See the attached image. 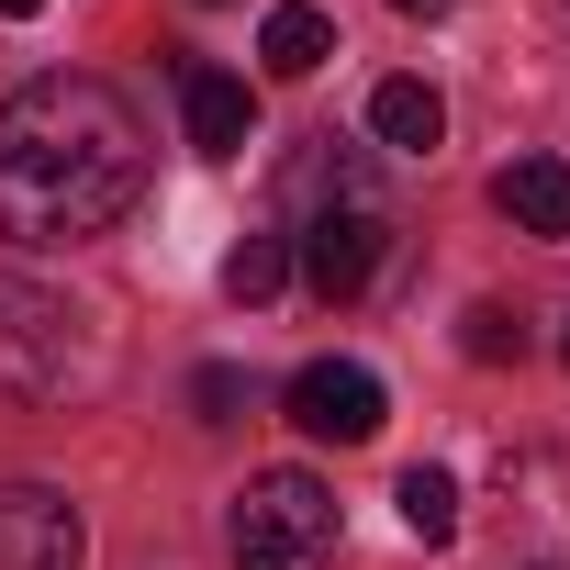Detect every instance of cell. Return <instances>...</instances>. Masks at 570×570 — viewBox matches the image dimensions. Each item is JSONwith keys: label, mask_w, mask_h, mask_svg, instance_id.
<instances>
[{"label": "cell", "mask_w": 570, "mask_h": 570, "mask_svg": "<svg viewBox=\"0 0 570 570\" xmlns=\"http://www.w3.org/2000/svg\"><path fill=\"white\" fill-rule=\"evenodd\" d=\"M146 190V124L112 79L46 68L0 101V235L12 246H79L112 235Z\"/></svg>", "instance_id": "obj_1"}, {"label": "cell", "mask_w": 570, "mask_h": 570, "mask_svg": "<svg viewBox=\"0 0 570 570\" xmlns=\"http://www.w3.org/2000/svg\"><path fill=\"white\" fill-rule=\"evenodd\" d=\"M292 213H303V279L325 303H358L370 279H381V257H392V202H381V179L336 146V135H314V157L292 168Z\"/></svg>", "instance_id": "obj_2"}, {"label": "cell", "mask_w": 570, "mask_h": 570, "mask_svg": "<svg viewBox=\"0 0 570 570\" xmlns=\"http://www.w3.org/2000/svg\"><path fill=\"white\" fill-rule=\"evenodd\" d=\"M90 381V314L46 279L0 268V403H68Z\"/></svg>", "instance_id": "obj_3"}, {"label": "cell", "mask_w": 570, "mask_h": 570, "mask_svg": "<svg viewBox=\"0 0 570 570\" xmlns=\"http://www.w3.org/2000/svg\"><path fill=\"white\" fill-rule=\"evenodd\" d=\"M336 492L314 470H257L224 514V559L235 570H336Z\"/></svg>", "instance_id": "obj_4"}, {"label": "cell", "mask_w": 570, "mask_h": 570, "mask_svg": "<svg viewBox=\"0 0 570 570\" xmlns=\"http://www.w3.org/2000/svg\"><path fill=\"white\" fill-rule=\"evenodd\" d=\"M279 403H292V425H303V436H336V448H370V436H381V414H392L381 370H358V358H303Z\"/></svg>", "instance_id": "obj_5"}, {"label": "cell", "mask_w": 570, "mask_h": 570, "mask_svg": "<svg viewBox=\"0 0 570 570\" xmlns=\"http://www.w3.org/2000/svg\"><path fill=\"white\" fill-rule=\"evenodd\" d=\"M90 525L57 481H0V570H79Z\"/></svg>", "instance_id": "obj_6"}, {"label": "cell", "mask_w": 570, "mask_h": 570, "mask_svg": "<svg viewBox=\"0 0 570 570\" xmlns=\"http://www.w3.org/2000/svg\"><path fill=\"white\" fill-rule=\"evenodd\" d=\"M179 124H190L202 157H246V135H257V90H246L235 68H213V57H179Z\"/></svg>", "instance_id": "obj_7"}, {"label": "cell", "mask_w": 570, "mask_h": 570, "mask_svg": "<svg viewBox=\"0 0 570 570\" xmlns=\"http://www.w3.org/2000/svg\"><path fill=\"white\" fill-rule=\"evenodd\" d=\"M492 202H503V224H514V235L570 246V157H514V168L492 179Z\"/></svg>", "instance_id": "obj_8"}, {"label": "cell", "mask_w": 570, "mask_h": 570, "mask_svg": "<svg viewBox=\"0 0 570 570\" xmlns=\"http://www.w3.org/2000/svg\"><path fill=\"white\" fill-rule=\"evenodd\" d=\"M370 135H381L392 157H436V135H448V101H436L425 79H381V90H370Z\"/></svg>", "instance_id": "obj_9"}, {"label": "cell", "mask_w": 570, "mask_h": 570, "mask_svg": "<svg viewBox=\"0 0 570 570\" xmlns=\"http://www.w3.org/2000/svg\"><path fill=\"white\" fill-rule=\"evenodd\" d=\"M257 57H268V79H314L336 57V23L314 12V0H279V12L257 23Z\"/></svg>", "instance_id": "obj_10"}, {"label": "cell", "mask_w": 570, "mask_h": 570, "mask_svg": "<svg viewBox=\"0 0 570 570\" xmlns=\"http://www.w3.org/2000/svg\"><path fill=\"white\" fill-rule=\"evenodd\" d=\"M392 503H403V525H414L425 548H448V537H459V481H448V470H403V492H392Z\"/></svg>", "instance_id": "obj_11"}, {"label": "cell", "mask_w": 570, "mask_h": 570, "mask_svg": "<svg viewBox=\"0 0 570 570\" xmlns=\"http://www.w3.org/2000/svg\"><path fill=\"white\" fill-rule=\"evenodd\" d=\"M279 279H292V235H235V257H224V292H235V303H268Z\"/></svg>", "instance_id": "obj_12"}, {"label": "cell", "mask_w": 570, "mask_h": 570, "mask_svg": "<svg viewBox=\"0 0 570 570\" xmlns=\"http://www.w3.org/2000/svg\"><path fill=\"white\" fill-rule=\"evenodd\" d=\"M459 347H470L481 370H503V358H525V325H514L503 303H470V336H459Z\"/></svg>", "instance_id": "obj_13"}, {"label": "cell", "mask_w": 570, "mask_h": 570, "mask_svg": "<svg viewBox=\"0 0 570 570\" xmlns=\"http://www.w3.org/2000/svg\"><path fill=\"white\" fill-rule=\"evenodd\" d=\"M190 403H202V425H235V403H246V370H190Z\"/></svg>", "instance_id": "obj_14"}, {"label": "cell", "mask_w": 570, "mask_h": 570, "mask_svg": "<svg viewBox=\"0 0 570 570\" xmlns=\"http://www.w3.org/2000/svg\"><path fill=\"white\" fill-rule=\"evenodd\" d=\"M392 12H414V23H436V12H448V0H392Z\"/></svg>", "instance_id": "obj_15"}, {"label": "cell", "mask_w": 570, "mask_h": 570, "mask_svg": "<svg viewBox=\"0 0 570 570\" xmlns=\"http://www.w3.org/2000/svg\"><path fill=\"white\" fill-rule=\"evenodd\" d=\"M0 12H12V23H23V12H46V0H0Z\"/></svg>", "instance_id": "obj_16"}, {"label": "cell", "mask_w": 570, "mask_h": 570, "mask_svg": "<svg viewBox=\"0 0 570 570\" xmlns=\"http://www.w3.org/2000/svg\"><path fill=\"white\" fill-rule=\"evenodd\" d=\"M559 358H570V336H559Z\"/></svg>", "instance_id": "obj_17"}]
</instances>
